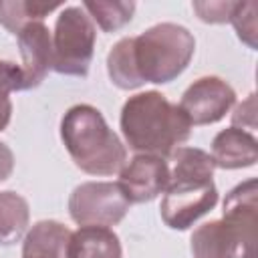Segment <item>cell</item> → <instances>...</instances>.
Segmentation results:
<instances>
[{
  "mask_svg": "<svg viewBox=\"0 0 258 258\" xmlns=\"http://www.w3.org/2000/svg\"><path fill=\"white\" fill-rule=\"evenodd\" d=\"M121 133L135 153L171 157L191 133V123L179 105H173L159 91H145L129 97L121 109Z\"/></svg>",
  "mask_w": 258,
  "mask_h": 258,
  "instance_id": "1",
  "label": "cell"
},
{
  "mask_svg": "<svg viewBox=\"0 0 258 258\" xmlns=\"http://www.w3.org/2000/svg\"><path fill=\"white\" fill-rule=\"evenodd\" d=\"M171 157L173 169H169V183L159 212L171 230H187L218 204V187L214 183L216 163L200 147L181 145Z\"/></svg>",
  "mask_w": 258,
  "mask_h": 258,
  "instance_id": "2",
  "label": "cell"
},
{
  "mask_svg": "<svg viewBox=\"0 0 258 258\" xmlns=\"http://www.w3.org/2000/svg\"><path fill=\"white\" fill-rule=\"evenodd\" d=\"M60 139L75 165L89 175H113L127 163V149L93 105H75L60 119Z\"/></svg>",
  "mask_w": 258,
  "mask_h": 258,
  "instance_id": "3",
  "label": "cell"
},
{
  "mask_svg": "<svg viewBox=\"0 0 258 258\" xmlns=\"http://www.w3.org/2000/svg\"><path fill=\"white\" fill-rule=\"evenodd\" d=\"M196 52L194 34L173 22H161L131 36L133 67L141 83L165 85L175 81Z\"/></svg>",
  "mask_w": 258,
  "mask_h": 258,
  "instance_id": "4",
  "label": "cell"
},
{
  "mask_svg": "<svg viewBox=\"0 0 258 258\" xmlns=\"http://www.w3.org/2000/svg\"><path fill=\"white\" fill-rule=\"evenodd\" d=\"M97 28L83 6H67L56 16L52 34V71L67 77H87L95 52Z\"/></svg>",
  "mask_w": 258,
  "mask_h": 258,
  "instance_id": "5",
  "label": "cell"
},
{
  "mask_svg": "<svg viewBox=\"0 0 258 258\" xmlns=\"http://www.w3.org/2000/svg\"><path fill=\"white\" fill-rule=\"evenodd\" d=\"M129 206L123 189L113 181H85L69 198V214L79 226H117Z\"/></svg>",
  "mask_w": 258,
  "mask_h": 258,
  "instance_id": "6",
  "label": "cell"
},
{
  "mask_svg": "<svg viewBox=\"0 0 258 258\" xmlns=\"http://www.w3.org/2000/svg\"><path fill=\"white\" fill-rule=\"evenodd\" d=\"M236 93L220 77H202L194 81L181 95L179 109L191 125H212L226 117L234 107Z\"/></svg>",
  "mask_w": 258,
  "mask_h": 258,
  "instance_id": "7",
  "label": "cell"
},
{
  "mask_svg": "<svg viewBox=\"0 0 258 258\" xmlns=\"http://www.w3.org/2000/svg\"><path fill=\"white\" fill-rule=\"evenodd\" d=\"M119 187L129 204H143L155 200L167 189L169 165L163 157L137 153L119 171Z\"/></svg>",
  "mask_w": 258,
  "mask_h": 258,
  "instance_id": "8",
  "label": "cell"
},
{
  "mask_svg": "<svg viewBox=\"0 0 258 258\" xmlns=\"http://www.w3.org/2000/svg\"><path fill=\"white\" fill-rule=\"evenodd\" d=\"M258 181L254 177L238 183L224 200V222L234 228L242 240L246 258H256V212H258Z\"/></svg>",
  "mask_w": 258,
  "mask_h": 258,
  "instance_id": "9",
  "label": "cell"
},
{
  "mask_svg": "<svg viewBox=\"0 0 258 258\" xmlns=\"http://www.w3.org/2000/svg\"><path fill=\"white\" fill-rule=\"evenodd\" d=\"M24 91L36 89L52 69V36L44 22H30L18 34Z\"/></svg>",
  "mask_w": 258,
  "mask_h": 258,
  "instance_id": "10",
  "label": "cell"
},
{
  "mask_svg": "<svg viewBox=\"0 0 258 258\" xmlns=\"http://www.w3.org/2000/svg\"><path fill=\"white\" fill-rule=\"evenodd\" d=\"M189 242L194 258H246L242 240L224 220H212L198 226Z\"/></svg>",
  "mask_w": 258,
  "mask_h": 258,
  "instance_id": "11",
  "label": "cell"
},
{
  "mask_svg": "<svg viewBox=\"0 0 258 258\" xmlns=\"http://www.w3.org/2000/svg\"><path fill=\"white\" fill-rule=\"evenodd\" d=\"M212 159L222 169L252 167L258 161V141L250 131L238 127L222 129L212 141Z\"/></svg>",
  "mask_w": 258,
  "mask_h": 258,
  "instance_id": "12",
  "label": "cell"
},
{
  "mask_svg": "<svg viewBox=\"0 0 258 258\" xmlns=\"http://www.w3.org/2000/svg\"><path fill=\"white\" fill-rule=\"evenodd\" d=\"M73 232L56 220L36 222L22 242V258H69Z\"/></svg>",
  "mask_w": 258,
  "mask_h": 258,
  "instance_id": "13",
  "label": "cell"
},
{
  "mask_svg": "<svg viewBox=\"0 0 258 258\" xmlns=\"http://www.w3.org/2000/svg\"><path fill=\"white\" fill-rule=\"evenodd\" d=\"M69 258H123L121 240L111 228L81 226L71 236Z\"/></svg>",
  "mask_w": 258,
  "mask_h": 258,
  "instance_id": "14",
  "label": "cell"
},
{
  "mask_svg": "<svg viewBox=\"0 0 258 258\" xmlns=\"http://www.w3.org/2000/svg\"><path fill=\"white\" fill-rule=\"evenodd\" d=\"M30 208L28 202L12 191H0V246L16 244L28 230Z\"/></svg>",
  "mask_w": 258,
  "mask_h": 258,
  "instance_id": "15",
  "label": "cell"
},
{
  "mask_svg": "<svg viewBox=\"0 0 258 258\" xmlns=\"http://www.w3.org/2000/svg\"><path fill=\"white\" fill-rule=\"evenodd\" d=\"M60 2H38V0H0V24L10 32L18 34L30 22H42V18L56 10Z\"/></svg>",
  "mask_w": 258,
  "mask_h": 258,
  "instance_id": "16",
  "label": "cell"
},
{
  "mask_svg": "<svg viewBox=\"0 0 258 258\" xmlns=\"http://www.w3.org/2000/svg\"><path fill=\"white\" fill-rule=\"evenodd\" d=\"M107 73H109L111 83L123 91H133L143 85L133 67L131 36H125L113 44V48L107 54Z\"/></svg>",
  "mask_w": 258,
  "mask_h": 258,
  "instance_id": "17",
  "label": "cell"
},
{
  "mask_svg": "<svg viewBox=\"0 0 258 258\" xmlns=\"http://www.w3.org/2000/svg\"><path fill=\"white\" fill-rule=\"evenodd\" d=\"M83 10L91 20L99 24L105 32H115L131 22L135 12V2H109V0H85Z\"/></svg>",
  "mask_w": 258,
  "mask_h": 258,
  "instance_id": "18",
  "label": "cell"
},
{
  "mask_svg": "<svg viewBox=\"0 0 258 258\" xmlns=\"http://www.w3.org/2000/svg\"><path fill=\"white\" fill-rule=\"evenodd\" d=\"M24 91V77L20 64L0 58V131H4L12 117L10 93Z\"/></svg>",
  "mask_w": 258,
  "mask_h": 258,
  "instance_id": "19",
  "label": "cell"
},
{
  "mask_svg": "<svg viewBox=\"0 0 258 258\" xmlns=\"http://www.w3.org/2000/svg\"><path fill=\"white\" fill-rule=\"evenodd\" d=\"M230 22L236 28V34L250 48H256V4L254 2H238Z\"/></svg>",
  "mask_w": 258,
  "mask_h": 258,
  "instance_id": "20",
  "label": "cell"
},
{
  "mask_svg": "<svg viewBox=\"0 0 258 258\" xmlns=\"http://www.w3.org/2000/svg\"><path fill=\"white\" fill-rule=\"evenodd\" d=\"M238 2H194V10L198 12V18L210 24H222L230 22L234 8Z\"/></svg>",
  "mask_w": 258,
  "mask_h": 258,
  "instance_id": "21",
  "label": "cell"
},
{
  "mask_svg": "<svg viewBox=\"0 0 258 258\" xmlns=\"http://www.w3.org/2000/svg\"><path fill=\"white\" fill-rule=\"evenodd\" d=\"M232 127L244 129L250 133L256 129V95L254 93L248 95V99L240 103L232 113Z\"/></svg>",
  "mask_w": 258,
  "mask_h": 258,
  "instance_id": "22",
  "label": "cell"
},
{
  "mask_svg": "<svg viewBox=\"0 0 258 258\" xmlns=\"http://www.w3.org/2000/svg\"><path fill=\"white\" fill-rule=\"evenodd\" d=\"M14 171V153L12 149L0 141V181H6Z\"/></svg>",
  "mask_w": 258,
  "mask_h": 258,
  "instance_id": "23",
  "label": "cell"
}]
</instances>
